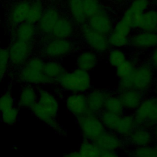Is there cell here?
I'll return each mask as SVG.
<instances>
[{
    "label": "cell",
    "instance_id": "14",
    "mask_svg": "<svg viewBox=\"0 0 157 157\" xmlns=\"http://www.w3.org/2000/svg\"><path fill=\"white\" fill-rule=\"evenodd\" d=\"M118 93L117 95L126 111L134 112L145 99L144 93L135 89L125 90Z\"/></svg>",
    "mask_w": 157,
    "mask_h": 157
},
{
    "label": "cell",
    "instance_id": "23",
    "mask_svg": "<svg viewBox=\"0 0 157 157\" xmlns=\"http://www.w3.org/2000/svg\"><path fill=\"white\" fill-rule=\"evenodd\" d=\"M157 28V10L147 9L142 15L138 29L144 31H155Z\"/></svg>",
    "mask_w": 157,
    "mask_h": 157
},
{
    "label": "cell",
    "instance_id": "19",
    "mask_svg": "<svg viewBox=\"0 0 157 157\" xmlns=\"http://www.w3.org/2000/svg\"><path fill=\"white\" fill-rule=\"evenodd\" d=\"M59 18L60 15L57 10L52 7L48 8L44 10L42 17L38 22L39 29L45 34H51Z\"/></svg>",
    "mask_w": 157,
    "mask_h": 157
},
{
    "label": "cell",
    "instance_id": "44",
    "mask_svg": "<svg viewBox=\"0 0 157 157\" xmlns=\"http://www.w3.org/2000/svg\"><path fill=\"white\" fill-rule=\"evenodd\" d=\"M63 157H81V156L78 151H72L64 154Z\"/></svg>",
    "mask_w": 157,
    "mask_h": 157
},
{
    "label": "cell",
    "instance_id": "5",
    "mask_svg": "<svg viewBox=\"0 0 157 157\" xmlns=\"http://www.w3.org/2000/svg\"><path fill=\"white\" fill-rule=\"evenodd\" d=\"M77 122L83 139L94 142L105 130L98 114L88 112L77 117Z\"/></svg>",
    "mask_w": 157,
    "mask_h": 157
},
{
    "label": "cell",
    "instance_id": "28",
    "mask_svg": "<svg viewBox=\"0 0 157 157\" xmlns=\"http://www.w3.org/2000/svg\"><path fill=\"white\" fill-rule=\"evenodd\" d=\"M103 110L118 115H122L126 112L118 95L112 93L107 97Z\"/></svg>",
    "mask_w": 157,
    "mask_h": 157
},
{
    "label": "cell",
    "instance_id": "39",
    "mask_svg": "<svg viewBox=\"0 0 157 157\" xmlns=\"http://www.w3.org/2000/svg\"><path fill=\"white\" fill-rule=\"evenodd\" d=\"M14 107V100L9 91H7L0 96V112H3Z\"/></svg>",
    "mask_w": 157,
    "mask_h": 157
},
{
    "label": "cell",
    "instance_id": "52",
    "mask_svg": "<svg viewBox=\"0 0 157 157\" xmlns=\"http://www.w3.org/2000/svg\"><path fill=\"white\" fill-rule=\"evenodd\" d=\"M0 48H1V43H0Z\"/></svg>",
    "mask_w": 157,
    "mask_h": 157
},
{
    "label": "cell",
    "instance_id": "6",
    "mask_svg": "<svg viewBox=\"0 0 157 157\" xmlns=\"http://www.w3.org/2000/svg\"><path fill=\"white\" fill-rule=\"evenodd\" d=\"M81 34L85 42L94 52L104 53L109 50L110 46L107 36L93 30L87 24L82 26Z\"/></svg>",
    "mask_w": 157,
    "mask_h": 157
},
{
    "label": "cell",
    "instance_id": "26",
    "mask_svg": "<svg viewBox=\"0 0 157 157\" xmlns=\"http://www.w3.org/2000/svg\"><path fill=\"white\" fill-rule=\"evenodd\" d=\"M67 6L75 21L82 25L85 24L88 18L85 13L82 0H67Z\"/></svg>",
    "mask_w": 157,
    "mask_h": 157
},
{
    "label": "cell",
    "instance_id": "32",
    "mask_svg": "<svg viewBox=\"0 0 157 157\" xmlns=\"http://www.w3.org/2000/svg\"><path fill=\"white\" fill-rule=\"evenodd\" d=\"M44 10L42 3L39 1H36L31 4L26 21L34 25L38 23L42 17Z\"/></svg>",
    "mask_w": 157,
    "mask_h": 157
},
{
    "label": "cell",
    "instance_id": "47",
    "mask_svg": "<svg viewBox=\"0 0 157 157\" xmlns=\"http://www.w3.org/2000/svg\"><path fill=\"white\" fill-rule=\"evenodd\" d=\"M112 1H113V2H122L123 1H125V0H110Z\"/></svg>",
    "mask_w": 157,
    "mask_h": 157
},
{
    "label": "cell",
    "instance_id": "11",
    "mask_svg": "<svg viewBox=\"0 0 157 157\" xmlns=\"http://www.w3.org/2000/svg\"><path fill=\"white\" fill-rule=\"evenodd\" d=\"M87 25L93 30L107 36L114 26L112 18L105 9L88 18Z\"/></svg>",
    "mask_w": 157,
    "mask_h": 157
},
{
    "label": "cell",
    "instance_id": "16",
    "mask_svg": "<svg viewBox=\"0 0 157 157\" xmlns=\"http://www.w3.org/2000/svg\"><path fill=\"white\" fill-rule=\"evenodd\" d=\"M112 93L99 89L91 90L86 94L88 112L99 114L103 110L107 97Z\"/></svg>",
    "mask_w": 157,
    "mask_h": 157
},
{
    "label": "cell",
    "instance_id": "38",
    "mask_svg": "<svg viewBox=\"0 0 157 157\" xmlns=\"http://www.w3.org/2000/svg\"><path fill=\"white\" fill-rule=\"evenodd\" d=\"M9 62L8 49L0 48V85L7 71Z\"/></svg>",
    "mask_w": 157,
    "mask_h": 157
},
{
    "label": "cell",
    "instance_id": "21",
    "mask_svg": "<svg viewBox=\"0 0 157 157\" xmlns=\"http://www.w3.org/2000/svg\"><path fill=\"white\" fill-rule=\"evenodd\" d=\"M44 109L55 117H56L59 111V103L56 98L50 91L40 89L38 91V100Z\"/></svg>",
    "mask_w": 157,
    "mask_h": 157
},
{
    "label": "cell",
    "instance_id": "33",
    "mask_svg": "<svg viewBox=\"0 0 157 157\" xmlns=\"http://www.w3.org/2000/svg\"><path fill=\"white\" fill-rule=\"evenodd\" d=\"M137 65L131 59H127L118 67L115 68L116 75L119 79H123L129 77L134 72Z\"/></svg>",
    "mask_w": 157,
    "mask_h": 157
},
{
    "label": "cell",
    "instance_id": "10",
    "mask_svg": "<svg viewBox=\"0 0 157 157\" xmlns=\"http://www.w3.org/2000/svg\"><path fill=\"white\" fill-rule=\"evenodd\" d=\"M129 45L137 50L153 49L157 47V33L139 31L130 36Z\"/></svg>",
    "mask_w": 157,
    "mask_h": 157
},
{
    "label": "cell",
    "instance_id": "12",
    "mask_svg": "<svg viewBox=\"0 0 157 157\" xmlns=\"http://www.w3.org/2000/svg\"><path fill=\"white\" fill-rule=\"evenodd\" d=\"M94 142L102 151H118L125 145L124 139L107 129L99 136Z\"/></svg>",
    "mask_w": 157,
    "mask_h": 157
},
{
    "label": "cell",
    "instance_id": "51",
    "mask_svg": "<svg viewBox=\"0 0 157 157\" xmlns=\"http://www.w3.org/2000/svg\"><path fill=\"white\" fill-rule=\"evenodd\" d=\"M0 23H1V17H0Z\"/></svg>",
    "mask_w": 157,
    "mask_h": 157
},
{
    "label": "cell",
    "instance_id": "43",
    "mask_svg": "<svg viewBox=\"0 0 157 157\" xmlns=\"http://www.w3.org/2000/svg\"><path fill=\"white\" fill-rule=\"evenodd\" d=\"M101 157H121L117 151H102Z\"/></svg>",
    "mask_w": 157,
    "mask_h": 157
},
{
    "label": "cell",
    "instance_id": "49",
    "mask_svg": "<svg viewBox=\"0 0 157 157\" xmlns=\"http://www.w3.org/2000/svg\"><path fill=\"white\" fill-rule=\"evenodd\" d=\"M155 97L157 99V86H156V95Z\"/></svg>",
    "mask_w": 157,
    "mask_h": 157
},
{
    "label": "cell",
    "instance_id": "53",
    "mask_svg": "<svg viewBox=\"0 0 157 157\" xmlns=\"http://www.w3.org/2000/svg\"><path fill=\"white\" fill-rule=\"evenodd\" d=\"M152 157H155V156H152Z\"/></svg>",
    "mask_w": 157,
    "mask_h": 157
},
{
    "label": "cell",
    "instance_id": "8",
    "mask_svg": "<svg viewBox=\"0 0 157 157\" xmlns=\"http://www.w3.org/2000/svg\"><path fill=\"white\" fill-rule=\"evenodd\" d=\"M155 141L151 129L147 126H136L124 139L125 145L139 147L152 145Z\"/></svg>",
    "mask_w": 157,
    "mask_h": 157
},
{
    "label": "cell",
    "instance_id": "18",
    "mask_svg": "<svg viewBox=\"0 0 157 157\" xmlns=\"http://www.w3.org/2000/svg\"><path fill=\"white\" fill-rule=\"evenodd\" d=\"M33 114L44 124L52 128L57 133L63 135L66 132L58 123L56 117L49 113L43 107L37 102L30 109Z\"/></svg>",
    "mask_w": 157,
    "mask_h": 157
},
{
    "label": "cell",
    "instance_id": "17",
    "mask_svg": "<svg viewBox=\"0 0 157 157\" xmlns=\"http://www.w3.org/2000/svg\"><path fill=\"white\" fill-rule=\"evenodd\" d=\"M72 50V43L67 39H56L49 42L44 48L45 54L52 58L67 54Z\"/></svg>",
    "mask_w": 157,
    "mask_h": 157
},
{
    "label": "cell",
    "instance_id": "34",
    "mask_svg": "<svg viewBox=\"0 0 157 157\" xmlns=\"http://www.w3.org/2000/svg\"><path fill=\"white\" fill-rule=\"evenodd\" d=\"M85 13L88 18L104 10L99 0H82Z\"/></svg>",
    "mask_w": 157,
    "mask_h": 157
},
{
    "label": "cell",
    "instance_id": "37",
    "mask_svg": "<svg viewBox=\"0 0 157 157\" xmlns=\"http://www.w3.org/2000/svg\"><path fill=\"white\" fill-rule=\"evenodd\" d=\"M130 157H152L154 155L153 146H144L132 148L129 153Z\"/></svg>",
    "mask_w": 157,
    "mask_h": 157
},
{
    "label": "cell",
    "instance_id": "3",
    "mask_svg": "<svg viewBox=\"0 0 157 157\" xmlns=\"http://www.w3.org/2000/svg\"><path fill=\"white\" fill-rule=\"evenodd\" d=\"M57 83L61 88L72 93H85L91 87L89 72L79 68L71 72H66Z\"/></svg>",
    "mask_w": 157,
    "mask_h": 157
},
{
    "label": "cell",
    "instance_id": "7",
    "mask_svg": "<svg viewBox=\"0 0 157 157\" xmlns=\"http://www.w3.org/2000/svg\"><path fill=\"white\" fill-rule=\"evenodd\" d=\"M149 0H133L123 13L121 20L132 29H138L144 12L148 9Z\"/></svg>",
    "mask_w": 157,
    "mask_h": 157
},
{
    "label": "cell",
    "instance_id": "2",
    "mask_svg": "<svg viewBox=\"0 0 157 157\" xmlns=\"http://www.w3.org/2000/svg\"><path fill=\"white\" fill-rule=\"evenodd\" d=\"M105 129L110 131L125 139L136 128L132 113L118 115L102 110L99 114Z\"/></svg>",
    "mask_w": 157,
    "mask_h": 157
},
{
    "label": "cell",
    "instance_id": "27",
    "mask_svg": "<svg viewBox=\"0 0 157 157\" xmlns=\"http://www.w3.org/2000/svg\"><path fill=\"white\" fill-rule=\"evenodd\" d=\"M44 72L47 77L53 83H57L59 78L66 72L61 63L55 61L45 63Z\"/></svg>",
    "mask_w": 157,
    "mask_h": 157
},
{
    "label": "cell",
    "instance_id": "40",
    "mask_svg": "<svg viewBox=\"0 0 157 157\" xmlns=\"http://www.w3.org/2000/svg\"><path fill=\"white\" fill-rule=\"evenodd\" d=\"M132 29L128 24L120 19L114 25L112 31L126 37H130Z\"/></svg>",
    "mask_w": 157,
    "mask_h": 157
},
{
    "label": "cell",
    "instance_id": "41",
    "mask_svg": "<svg viewBox=\"0 0 157 157\" xmlns=\"http://www.w3.org/2000/svg\"><path fill=\"white\" fill-rule=\"evenodd\" d=\"M157 124V99L153 108L151 113L149 117L147 126L148 128L153 127Z\"/></svg>",
    "mask_w": 157,
    "mask_h": 157
},
{
    "label": "cell",
    "instance_id": "4",
    "mask_svg": "<svg viewBox=\"0 0 157 157\" xmlns=\"http://www.w3.org/2000/svg\"><path fill=\"white\" fill-rule=\"evenodd\" d=\"M45 62L39 57H34L23 65L20 79L28 85H42L53 83L44 72Z\"/></svg>",
    "mask_w": 157,
    "mask_h": 157
},
{
    "label": "cell",
    "instance_id": "22",
    "mask_svg": "<svg viewBox=\"0 0 157 157\" xmlns=\"http://www.w3.org/2000/svg\"><path fill=\"white\" fill-rule=\"evenodd\" d=\"M38 100V93L31 85L23 87L20 91L18 105L20 107L31 109Z\"/></svg>",
    "mask_w": 157,
    "mask_h": 157
},
{
    "label": "cell",
    "instance_id": "9",
    "mask_svg": "<svg viewBox=\"0 0 157 157\" xmlns=\"http://www.w3.org/2000/svg\"><path fill=\"white\" fill-rule=\"evenodd\" d=\"M31 50L30 42L16 39L8 49L10 62L17 66L24 65L28 60Z\"/></svg>",
    "mask_w": 157,
    "mask_h": 157
},
{
    "label": "cell",
    "instance_id": "50",
    "mask_svg": "<svg viewBox=\"0 0 157 157\" xmlns=\"http://www.w3.org/2000/svg\"><path fill=\"white\" fill-rule=\"evenodd\" d=\"M156 33H157V28H156V31H155Z\"/></svg>",
    "mask_w": 157,
    "mask_h": 157
},
{
    "label": "cell",
    "instance_id": "31",
    "mask_svg": "<svg viewBox=\"0 0 157 157\" xmlns=\"http://www.w3.org/2000/svg\"><path fill=\"white\" fill-rule=\"evenodd\" d=\"M127 59L126 53L121 48H113L109 51L107 55L108 62L114 68L118 67Z\"/></svg>",
    "mask_w": 157,
    "mask_h": 157
},
{
    "label": "cell",
    "instance_id": "45",
    "mask_svg": "<svg viewBox=\"0 0 157 157\" xmlns=\"http://www.w3.org/2000/svg\"><path fill=\"white\" fill-rule=\"evenodd\" d=\"M151 131H152V133H153V135L155 141L156 142V143H157V124L154 125L152 127Z\"/></svg>",
    "mask_w": 157,
    "mask_h": 157
},
{
    "label": "cell",
    "instance_id": "35",
    "mask_svg": "<svg viewBox=\"0 0 157 157\" xmlns=\"http://www.w3.org/2000/svg\"><path fill=\"white\" fill-rule=\"evenodd\" d=\"M107 37L109 45L113 48H121L129 45L130 37H126L113 31H112Z\"/></svg>",
    "mask_w": 157,
    "mask_h": 157
},
{
    "label": "cell",
    "instance_id": "20",
    "mask_svg": "<svg viewBox=\"0 0 157 157\" xmlns=\"http://www.w3.org/2000/svg\"><path fill=\"white\" fill-rule=\"evenodd\" d=\"M31 4L25 0L16 3L12 7L9 13V19L10 22L14 25L18 26L26 21Z\"/></svg>",
    "mask_w": 157,
    "mask_h": 157
},
{
    "label": "cell",
    "instance_id": "30",
    "mask_svg": "<svg viewBox=\"0 0 157 157\" xmlns=\"http://www.w3.org/2000/svg\"><path fill=\"white\" fill-rule=\"evenodd\" d=\"M36 33L34 25L25 21L19 25L16 32L17 39L26 42H31Z\"/></svg>",
    "mask_w": 157,
    "mask_h": 157
},
{
    "label": "cell",
    "instance_id": "25",
    "mask_svg": "<svg viewBox=\"0 0 157 157\" xmlns=\"http://www.w3.org/2000/svg\"><path fill=\"white\" fill-rule=\"evenodd\" d=\"M74 28L71 21L66 18H61L56 22L52 35L56 39H67L73 33Z\"/></svg>",
    "mask_w": 157,
    "mask_h": 157
},
{
    "label": "cell",
    "instance_id": "42",
    "mask_svg": "<svg viewBox=\"0 0 157 157\" xmlns=\"http://www.w3.org/2000/svg\"><path fill=\"white\" fill-rule=\"evenodd\" d=\"M149 64L154 69L157 70V47L153 49L150 54Z\"/></svg>",
    "mask_w": 157,
    "mask_h": 157
},
{
    "label": "cell",
    "instance_id": "48",
    "mask_svg": "<svg viewBox=\"0 0 157 157\" xmlns=\"http://www.w3.org/2000/svg\"><path fill=\"white\" fill-rule=\"evenodd\" d=\"M155 82H156V84H157V72H156V74H155Z\"/></svg>",
    "mask_w": 157,
    "mask_h": 157
},
{
    "label": "cell",
    "instance_id": "24",
    "mask_svg": "<svg viewBox=\"0 0 157 157\" xmlns=\"http://www.w3.org/2000/svg\"><path fill=\"white\" fill-rule=\"evenodd\" d=\"M98 60V56L96 52L91 50L84 51L77 57V68L89 72L96 67Z\"/></svg>",
    "mask_w": 157,
    "mask_h": 157
},
{
    "label": "cell",
    "instance_id": "13",
    "mask_svg": "<svg viewBox=\"0 0 157 157\" xmlns=\"http://www.w3.org/2000/svg\"><path fill=\"white\" fill-rule=\"evenodd\" d=\"M65 103L69 112L76 118L89 112L85 93H71L67 97Z\"/></svg>",
    "mask_w": 157,
    "mask_h": 157
},
{
    "label": "cell",
    "instance_id": "1",
    "mask_svg": "<svg viewBox=\"0 0 157 157\" xmlns=\"http://www.w3.org/2000/svg\"><path fill=\"white\" fill-rule=\"evenodd\" d=\"M154 82H155V69L149 63H142L137 65L129 77L119 79L117 91L135 89L145 93L152 87Z\"/></svg>",
    "mask_w": 157,
    "mask_h": 157
},
{
    "label": "cell",
    "instance_id": "46",
    "mask_svg": "<svg viewBox=\"0 0 157 157\" xmlns=\"http://www.w3.org/2000/svg\"><path fill=\"white\" fill-rule=\"evenodd\" d=\"M153 148H154V155L155 157H157V143L153 145Z\"/></svg>",
    "mask_w": 157,
    "mask_h": 157
},
{
    "label": "cell",
    "instance_id": "15",
    "mask_svg": "<svg viewBox=\"0 0 157 157\" xmlns=\"http://www.w3.org/2000/svg\"><path fill=\"white\" fill-rule=\"evenodd\" d=\"M156 101L155 97L145 98L137 109L133 112L132 114L136 126H147Z\"/></svg>",
    "mask_w": 157,
    "mask_h": 157
},
{
    "label": "cell",
    "instance_id": "36",
    "mask_svg": "<svg viewBox=\"0 0 157 157\" xmlns=\"http://www.w3.org/2000/svg\"><path fill=\"white\" fill-rule=\"evenodd\" d=\"M18 115L19 109L14 106L3 112H1V118L4 124L7 125H13L17 123Z\"/></svg>",
    "mask_w": 157,
    "mask_h": 157
},
{
    "label": "cell",
    "instance_id": "29",
    "mask_svg": "<svg viewBox=\"0 0 157 157\" xmlns=\"http://www.w3.org/2000/svg\"><path fill=\"white\" fill-rule=\"evenodd\" d=\"M78 152L81 157H101L102 150L94 141L83 139L80 144Z\"/></svg>",
    "mask_w": 157,
    "mask_h": 157
}]
</instances>
